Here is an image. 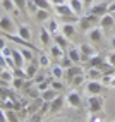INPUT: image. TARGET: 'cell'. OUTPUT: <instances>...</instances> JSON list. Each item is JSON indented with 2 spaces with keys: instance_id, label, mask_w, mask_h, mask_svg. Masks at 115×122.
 I'll return each instance as SVG.
<instances>
[{
  "instance_id": "6da1fadb",
  "label": "cell",
  "mask_w": 115,
  "mask_h": 122,
  "mask_svg": "<svg viewBox=\"0 0 115 122\" xmlns=\"http://www.w3.org/2000/svg\"><path fill=\"white\" fill-rule=\"evenodd\" d=\"M55 12L59 14L65 22H76V21H79V15L74 14V10L70 9V5H69V4L57 5V7H55Z\"/></svg>"
},
{
  "instance_id": "7a4b0ae2",
  "label": "cell",
  "mask_w": 115,
  "mask_h": 122,
  "mask_svg": "<svg viewBox=\"0 0 115 122\" xmlns=\"http://www.w3.org/2000/svg\"><path fill=\"white\" fill-rule=\"evenodd\" d=\"M88 110L89 113H100L103 110V105H105V100L101 95H89L88 98Z\"/></svg>"
},
{
  "instance_id": "3957f363",
  "label": "cell",
  "mask_w": 115,
  "mask_h": 122,
  "mask_svg": "<svg viewBox=\"0 0 115 122\" xmlns=\"http://www.w3.org/2000/svg\"><path fill=\"white\" fill-rule=\"evenodd\" d=\"M98 21H100V17H96V15H91V14H86V15H81L79 21H77V28L81 31H89V29H93Z\"/></svg>"
},
{
  "instance_id": "277c9868",
  "label": "cell",
  "mask_w": 115,
  "mask_h": 122,
  "mask_svg": "<svg viewBox=\"0 0 115 122\" xmlns=\"http://www.w3.org/2000/svg\"><path fill=\"white\" fill-rule=\"evenodd\" d=\"M0 31H2V33L14 35V33H17V24L14 22V19L10 15H2V17H0Z\"/></svg>"
},
{
  "instance_id": "5b68a950",
  "label": "cell",
  "mask_w": 115,
  "mask_h": 122,
  "mask_svg": "<svg viewBox=\"0 0 115 122\" xmlns=\"http://www.w3.org/2000/svg\"><path fill=\"white\" fill-rule=\"evenodd\" d=\"M65 103H67L69 107L79 110L81 107H83V98H81V93H79V91H76V89L69 91L67 95H65Z\"/></svg>"
},
{
  "instance_id": "8992f818",
  "label": "cell",
  "mask_w": 115,
  "mask_h": 122,
  "mask_svg": "<svg viewBox=\"0 0 115 122\" xmlns=\"http://www.w3.org/2000/svg\"><path fill=\"white\" fill-rule=\"evenodd\" d=\"M88 14L96 15V17H101V15L108 14V4H106V2H95V4L88 9Z\"/></svg>"
},
{
  "instance_id": "52a82bcc",
  "label": "cell",
  "mask_w": 115,
  "mask_h": 122,
  "mask_svg": "<svg viewBox=\"0 0 115 122\" xmlns=\"http://www.w3.org/2000/svg\"><path fill=\"white\" fill-rule=\"evenodd\" d=\"M103 89H105V86H103L101 81H91V79H89L86 83V91L89 95H101Z\"/></svg>"
},
{
  "instance_id": "ba28073f",
  "label": "cell",
  "mask_w": 115,
  "mask_h": 122,
  "mask_svg": "<svg viewBox=\"0 0 115 122\" xmlns=\"http://www.w3.org/2000/svg\"><path fill=\"white\" fill-rule=\"evenodd\" d=\"M24 71H26V79H35V76L40 72V64H38V59L33 60V62H28V66L24 67Z\"/></svg>"
},
{
  "instance_id": "9c48e42d",
  "label": "cell",
  "mask_w": 115,
  "mask_h": 122,
  "mask_svg": "<svg viewBox=\"0 0 115 122\" xmlns=\"http://www.w3.org/2000/svg\"><path fill=\"white\" fill-rule=\"evenodd\" d=\"M98 26H100L101 29H112L115 26V19H113V15L108 12V14H105L100 17V21H98Z\"/></svg>"
},
{
  "instance_id": "30bf717a",
  "label": "cell",
  "mask_w": 115,
  "mask_h": 122,
  "mask_svg": "<svg viewBox=\"0 0 115 122\" xmlns=\"http://www.w3.org/2000/svg\"><path fill=\"white\" fill-rule=\"evenodd\" d=\"M84 72V69L81 67V66H77V64H74L72 67H69V69H65V79H67V83H70V81L76 77V76H79V74H83Z\"/></svg>"
},
{
  "instance_id": "8fae6325",
  "label": "cell",
  "mask_w": 115,
  "mask_h": 122,
  "mask_svg": "<svg viewBox=\"0 0 115 122\" xmlns=\"http://www.w3.org/2000/svg\"><path fill=\"white\" fill-rule=\"evenodd\" d=\"M88 38H89V41H91V43H101V40H103L101 28L100 26H95L93 29H89L88 31Z\"/></svg>"
},
{
  "instance_id": "7c38bea8",
  "label": "cell",
  "mask_w": 115,
  "mask_h": 122,
  "mask_svg": "<svg viewBox=\"0 0 115 122\" xmlns=\"http://www.w3.org/2000/svg\"><path fill=\"white\" fill-rule=\"evenodd\" d=\"M0 5H2V9H4L5 12H12L14 15H21V10L15 7L14 0H2V2H0Z\"/></svg>"
},
{
  "instance_id": "4fadbf2b",
  "label": "cell",
  "mask_w": 115,
  "mask_h": 122,
  "mask_svg": "<svg viewBox=\"0 0 115 122\" xmlns=\"http://www.w3.org/2000/svg\"><path fill=\"white\" fill-rule=\"evenodd\" d=\"M67 4L70 5V9L74 10V14H76V15H79V17L83 15V10L86 9L84 4H83V0H67Z\"/></svg>"
},
{
  "instance_id": "5bb4252c",
  "label": "cell",
  "mask_w": 115,
  "mask_h": 122,
  "mask_svg": "<svg viewBox=\"0 0 115 122\" xmlns=\"http://www.w3.org/2000/svg\"><path fill=\"white\" fill-rule=\"evenodd\" d=\"M60 33L70 40L74 35H76V26H74V22H64L60 26Z\"/></svg>"
},
{
  "instance_id": "9a60e30c",
  "label": "cell",
  "mask_w": 115,
  "mask_h": 122,
  "mask_svg": "<svg viewBox=\"0 0 115 122\" xmlns=\"http://www.w3.org/2000/svg\"><path fill=\"white\" fill-rule=\"evenodd\" d=\"M79 52L83 53V57H84V62H88L89 60V57H93L96 52H95V48L89 45V43H81V46H79Z\"/></svg>"
},
{
  "instance_id": "2e32d148",
  "label": "cell",
  "mask_w": 115,
  "mask_h": 122,
  "mask_svg": "<svg viewBox=\"0 0 115 122\" xmlns=\"http://www.w3.org/2000/svg\"><path fill=\"white\" fill-rule=\"evenodd\" d=\"M52 40H53V36L48 33V29L43 26V28H40V43H41L43 46H48L52 43Z\"/></svg>"
},
{
  "instance_id": "e0dca14e",
  "label": "cell",
  "mask_w": 115,
  "mask_h": 122,
  "mask_svg": "<svg viewBox=\"0 0 115 122\" xmlns=\"http://www.w3.org/2000/svg\"><path fill=\"white\" fill-rule=\"evenodd\" d=\"M105 60H106V55H98V53H95L93 57H89V60H88L86 64H88V67H100Z\"/></svg>"
},
{
  "instance_id": "ac0fdd59",
  "label": "cell",
  "mask_w": 115,
  "mask_h": 122,
  "mask_svg": "<svg viewBox=\"0 0 115 122\" xmlns=\"http://www.w3.org/2000/svg\"><path fill=\"white\" fill-rule=\"evenodd\" d=\"M45 28L48 29V33H50L52 36H53V35H57V33H60V24L57 22L53 17H50V19L45 22Z\"/></svg>"
},
{
  "instance_id": "d6986e66",
  "label": "cell",
  "mask_w": 115,
  "mask_h": 122,
  "mask_svg": "<svg viewBox=\"0 0 115 122\" xmlns=\"http://www.w3.org/2000/svg\"><path fill=\"white\" fill-rule=\"evenodd\" d=\"M40 96H41V100H43V102H48V103H50L52 100H55L57 96H59V91H57V89H53V88L50 86L48 89H45L43 93H40Z\"/></svg>"
},
{
  "instance_id": "ffe728a7",
  "label": "cell",
  "mask_w": 115,
  "mask_h": 122,
  "mask_svg": "<svg viewBox=\"0 0 115 122\" xmlns=\"http://www.w3.org/2000/svg\"><path fill=\"white\" fill-rule=\"evenodd\" d=\"M67 55L72 59L74 64H84V57H83V53L79 52V48H69Z\"/></svg>"
},
{
  "instance_id": "44dd1931",
  "label": "cell",
  "mask_w": 115,
  "mask_h": 122,
  "mask_svg": "<svg viewBox=\"0 0 115 122\" xmlns=\"http://www.w3.org/2000/svg\"><path fill=\"white\" fill-rule=\"evenodd\" d=\"M64 103H65V96H57L55 100L50 102V112H52V113L60 112V108L64 107Z\"/></svg>"
},
{
  "instance_id": "7402d4cb",
  "label": "cell",
  "mask_w": 115,
  "mask_h": 122,
  "mask_svg": "<svg viewBox=\"0 0 115 122\" xmlns=\"http://www.w3.org/2000/svg\"><path fill=\"white\" fill-rule=\"evenodd\" d=\"M86 76H88V79H91V81H101L103 71L100 67H89V71L86 72Z\"/></svg>"
},
{
  "instance_id": "603a6c76",
  "label": "cell",
  "mask_w": 115,
  "mask_h": 122,
  "mask_svg": "<svg viewBox=\"0 0 115 122\" xmlns=\"http://www.w3.org/2000/svg\"><path fill=\"white\" fill-rule=\"evenodd\" d=\"M50 74L55 79H62L65 76V69L60 66V64H52V66H50Z\"/></svg>"
},
{
  "instance_id": "cb8c5ba5",
  "label": "cell",
  "mask_w": 115,
  "mask_h": 122,
  "mask_svg": "<svg viewBox=\"0 0 115 122\" xmlns=\"http://www.w3.org/2000/svg\"><path fill=\"white\" fill-rule=\"evenodd\" d=\"M17 36H21L22 40H31V29L28 24H17Z\"/></svg>"
},
{
  "instance_id": "d4e9b609",
  "label": "cell",
  "mask_w": 115,
  "mask_h": 122,
  "mask_svg": "<svg viewBox=\"0 0 115 122\" xmlns=\"http://www.w3.org/2000/svg\"><path fill=\"white\" fill-rule=\"evenodd\" d=\"M12 60L15 64V67H24V64H26L22 53L19 52V48H12Z\"/></svg>"
},
{
  "instance_id": "484cf974",
  "label": "cell",
  "mask_w": 115,
  "mask_h": 122,
  "mask_svg": "<svg viewBox=\"0 0 115 122\" xmlns=\"http://www.w3.org/2000/svg\"><path fill=\"white\" fill-rule=\"evenodd\" d=\"M53 43H57L60 48H64V50H67V46H69V38L64 36L62 33H57V35H53Z\"/></svg>"
},
{
  "instance_id": "4316f807",
  "label": "cell",
  "mask_w": 115,
  "mask_h": 122,
  "mask_svg": "<svg viewBox=\"0 0 115 122\" xmlns=\"http://www.w3.org/2000/svg\"><path fill=\"white\" fill-rule=\"evenodd\" d=\"M65 50H64V48H60L59 45H57V43H53V45H50V57H53V59H62V57L65 55L64 53Z\"/></svg>"
},
{
  "instance_id": "83f0119b",
  "label": "cell",
  "mask_w": 115,
  "mask_h": 122,
  "mask_svg": "<svg viewBox=\"0 0 115 122\" xmlns=\"http://www.w3.org/2000/svg\"><path fill=\"white\" fill-rule=\"evenodd\" d=\"M19 52L22 53V57H24V60H26V62L36 60V59H35V50H31V48H28V46H19Z\"/></svg>"
},
{
  "instance_id": "f1b7e54d",
  "label": "cell",
  "mask_w": 115,
  "mask_h": 122,
  "mask_svg": "<svg viewBox=\"0 0 115 122\" xmlns=\"http://www.w3.org/2000/svg\"><path fill=\"white\" fill-rule=\"evenodd\" d=\"M35 15H36V19L40 22H46L48 19H50V10H48V9H38L35 12Z\"/></svg>"
},
{
  "instance_id": "f546056e",
  "label": "cell",
  "mask_w": 115,
  "mask_h": 122,
  "mask_svg": "<svg viewBox=\"0 0 115 122\" xmlns=\"http://www.w3.org/2000/svg\"><path fill=\"white\" fill-rule=\"evenodd\" d=\"M38 64H40V67H50L52 66V62H50V57H48L46 53H40L38 57Z\"/></svg>"
},
{
  "instance_id": "4dcf8cb0",
  "label": "cell",
  "mask_w": 115,
  "mask_h": 122,
  "mask_svg": "<svg viewBox=\"0 0 115 122\" xmlns=\"http://www.w3.org/2000/svg\"><path fill=\"white\" fill-rule=\"evenodd\" d=\"M14 4L21 10L22 15H28V0H14Z\"/></svg>"
},
{
  "instance_id": "1f68e13d",
  "label": "cell",
  "mask_w": 115,
  "mask_h": 122,
  "mask_svg": "<svg viewBox=\"0 0 115 122\" xmlns=\"http://www.w3.org/2000/svg\"><path fill=\"white\" fill-rule=\"evenodd\" d=\"M5 115H7V120H9V122H21V119L17 117V113H15L14 108H7Z\"/></svg>"
},
{
  "instance_id": "d6a6232c",
  "label": "cell",
  "mask_w": 115,
  "mask_h": 122,
  "mask_svg": "<svg viewBox=\"0 0 115 122\" xmlns=\"http://www.w3.org/2000/svg\"><path fill=\"white\" fill-rule=\"evenodd\" d=\"M26 81H28V79H22V77H12V83H10V84H12L14 89H21L24 84H26Z\"/></svg>"
},
{
  "instance_id": "836d02e7",
  "label": "cell",
  "mask_w": 115,
  "mask_h": 122,
  "mask_svg": "<svg viewBox=\"0 0 115 122\" xmlns=\"http://www.w3.org/2000/svg\"><path fill=\"white\" fill-rule=\"evenodd\" d=\"M33 2L36 4L38 9H48V10H50V7H52V2H50V0H33Z\"/></svg>"
},
{
  "instance_id": "e575fe53",
  "label": "cell",
  "mask_w": 115,
  "mask_h": 122,
  "mask_svg": "<svg viewBox=\"0 0 115 122\" xmlns=\"http://www.w3.org/2000/svg\"><path fill=\"white\" fill-rule=\"evenodd\" d=\"M60 66H62L64 69H69V67L74 66V62H72V59H70L69 55H64L62 59H60Z\"/></svg>"
},
{
  "instance_id": "d590c367",
  "label": "cell",
  "mask_w": 115,
  "mask_h": 122,
  "mask_svg": "<svg viewBox=\"0 0 115 122\" xmlns=\"http://www.w3.org/2000/svg\"><path fill=\"white\" fill-rule=\"evenodd\" d=\"M81 84H84V72L79 74V76H76L70 81V86H81Z\"/></svg>"
},
{
  "instance_id": "8d00e7d4",
  "label": "cell",
  "mask_w": 115,
  "mask_h": 122,
  "mask_svg": "<svg viewBox=\"0 0 115 122\" xmlns=\"http://www.w3.org/2000/svg\"><path fill=\"white\" fill-rule=\"evenodd\" d=\"M50 83H52V79H46V81H43V83L36 84V89H38V93H43L45 89H48V88H50Z\"/></svg>"
},
{
  "instance_id": "74e56055",
  "label": "cell",
  "mask_w": 115,
  "mask_h": 122,
  "mask_svg": "<svg viewBox=\"0 0 115 122\" xmlns=\"http://www.w3.org/2000/svg\"><path fill=\"white\" fill-rule=\"evenodd\" d=\"M12 74H14V77H22V79H26V71H24L22 67H14V69H12Z\"/></svg>"
},
{
  "instance_id": "f35d334b",
  "label": "cell",
  "mask_w": 115,
  "mask_h": 122,
  "mask_svg": "<svg viewBox=\"0 0 115 122\" xmlns=\"http://www.w3.org/2000/svg\"><path fill=\"white\" fill-rule=\"evenodd\" d=\"M50 86H52L53 89H57V91H62V89L65 88V86H64V83H62L60 79H53L52 83H50Z\"/></svg>"
},
{
  "instance_id": "ab89813d",
  "label": "cell",
  "mask_w": 115,
  "mask_h": 122,
  "mask_svg": "<svg viewBox=\"0 0 115 122\" xmlns=\"http://www.w3.org/2000/svg\"><path fill=\"white\" fill-rule=\"evenodd\" d=\"M106 62H108L110 66H113V67H115V50H113V52H110L108 55H106Z\"/></svg>"
},
{
  "instance_id": "60d3db41",
  "label": "cell",
  "mask_w": 115,
  "mask_h": 122,
  "mask_svg": "<svg viewBox=\"0 0 115 122\" xmlns=\"http://www.w3.org/2000/svg\"><path fill=\"white\" fill-rule=\"evenodd\" d=\"M33 81H35L36 84H40V83H43V81H46V79H45V74H43V72H38V74L35 76V79H33Z\"/></svg>"
},
{
  "instance_id": "b9f144b4",
  "label": "cell",
  "mask_w": 115,
  "mask_h": 122,
  "mask_svg": "<svg viewBox=\"0 0 115 122\" xmlns=\"http://www.w3.org/2000/svg\"><path fill=\"white\" fill-rule=\"evenodd\" d=\"M28 10L29 12H36L38 10V7H36V4L33 2V0H28Z\"/></svg>"
},
{
  "instance_id": "7bdbcfd3",
  "label": "cell",
  "mask_w": 115,
  "mask_h": 122,
  "mask_svg": "<svg viewBox=\"0 0 115 122\" xmlns=\"http://www.w3.org/2000/svg\"><path fill=\"white\" fill-rule=\"evenodd\" d=\"M5 46H7V38L4 35H0V52H2Z\"/></svg>"
},
{
  "instance_id": "ee69618b",
  "label": "cell",
  "mask_w": 115,
  "mask_h": 122,
  "mask_svg": "<svg viewBox=\"0 0 115 122\" xmlns=\"http://www.w3.org/2000/svg\"><path fill=\"white\" fill-rule=\"evenodd\" d=\"M0 122H9L7 120V115H5V110L0 108Z\"/></svg>"
},
{
  "instance_id": "f6af8a7d",
  "label": "cell",
  "mask_w": 115,
  "mask_h": 122,
  "mask_svg": "<svg viewBox=\"0 0 115 122\" xmlns=\"http://www.w3.org/2000/svg\"><path fill=\"white\" fill-rule=\"evenodd\" d=\"M2 53H4V57H10V55H12V48H9V46H5L4 50H2Z\"/></svg>"
},
{
  "instance_id": "bcb514c9",
  "label": "cell",
  "mask_w": 115,
  "mask_h": 122,
  "mask_svg": "<svg viewBox=\"0 0 115 122\" xmlns=\"http://www.w3.org/2000/svg\"><path fill=\"white\" fill-rule=\"evenodd\" d=\"M52 2V5L53 7H57V5H62V4H67V0H50Z\"/></svg>"
},
{
  "instance_id": "7dc6e473",
  "label": "cell",
  "mask_w": 115,
  "mask_h": 122,
  "mask_svg": "<svg viewBox=\"0 0 115 122\" xmlns=\"http://www.w3.org/2000/svg\"><path fill=\"white\" fill-rule=\"evenodd\" d=\"M83 4H84L86 9H89V7H91V5L95 4V0H83Z\"/></svg>"
},
{
  "instance_id": "c3c4849f",
  "label": "cell",
  "mask_w": 115,
  "mask_h": 122,
  "mask_svg": "<svg viewBox=\"0 0 115 122\" xmlns=\"http://www.w3.org/2000/svg\"><path fill=\"white\" fill-rule=\"evenodd\" d=\"M108 12H115V0L108 4Z\"/></svg>"
},
{
  "instance_id": "681fc988",
  "label": "cell",
  "mask_w": 115,
  "mask_h": 122,
  "mask_svg": "<svg viewBox=\"0 0 115 122\" xmlns=\"http://www.w3.org/2000/svg\"><path fill=\"white\" fill-rule=\"evenodd\" d=\"M108 86H112V88H115V74L112 76V81H110V84Z\"/></svg>"
},
{
  "instance_id": "f907efd6",
  "label": "cell",
  "mask_w": 115,
  "mask_h": 122,
  "mask_svg": "<svg viewBox=\"0 0 115 122\" xmlns=\"http://www.w3.org/2000/svg\"><path fill=\"white\" fill-rule=\"evenodd\" d=\"M110 45H112V48H113V50H115V36L110 40Z\"/></svg>"
},
{
  "instance_id": "816d5d0a",
  "label": "cell",
  "mask_w": 115,
  "mask_h": 122,
  "mask_svg": "<svg viewBox=\"0 0 115 122\" xmlns=\"http://www.w3.org/2000/svg\"><path fill=\"white\" fill-rule=\"evenodd\" d=\"M110 14H112V15H113V19H115V12H110Z\"/></svg>"
},
{
  "instance_id": "f5cc1de1",
  "label": "cell",
  "mask_w": 115,
  "mask_h": 122,
  "mask_svg": "<svg viewBox=\"0 0 115 122\" xmlns=\"http://www.w3.org/2000/svg\"><path fill=\"white\" fill-rule=\"evenodd\" d=\"M0 72H2V67H0Z\"/></svg>"
},
{
  "instance_id": "db71d44e",
  "label": "cell",
  "mask_w": 115,
  "mask_h": 122,
  "mask_svg": "<svg viewBox=\"0 0 115 122\" xmlns=\"http://www.w3.org/2000/svg\"><path fill=\"white\" fill-rule=\"evenodd\" d=\"M0 2H2V0H0Z\"/></svg>"
}]
</instances>
